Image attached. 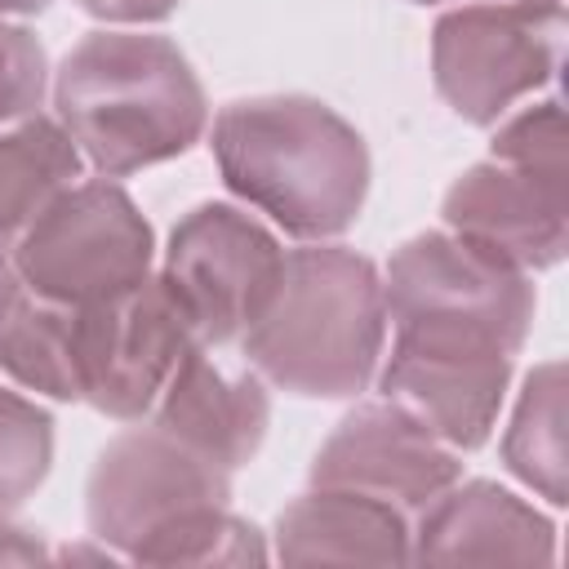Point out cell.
<instances>
[{
	"label": "cell",
	"mask_w": 569,
	"mask_h": 569,
	"mask_svg": "<svg viewBox=\"0 0 569 569\" xmlns=\"http://www.w3.org/2000/svg\"><path fill=\"white\" fill-rule=\"evenodd\" d=\"M231 502V471L213 467L156 422L129 427L102 445L89 485H84V520L89 538L111 547L120 560L142 556L178 520L227 507Z\"/></svg>",
	"instance_id": "ba28073f"
},
{
	"label": "cell",
	"mask_w": 569,
	"mask_h": 569,
	"mask_svg": "<svg viewBox=\"0 0 569 569\" xmlns=\"http://www.w3.org/2000/svg\"><path fill=\"white\" fill-rule=\"evenodd\" d=\"M284 271V249L253 213L227 200L187 209L164 244L160 284L191 325L200 347L240 342L267 311Z\"/></svg>",
	"instance_id": "52a82bcc"
},
{
	"label": "cell",
	"mask_w": 569,
	"mask_h": 569,
	"mask_svg": "<svg viewBox=\"0 0 569 569\" xmlns=\"http://www.w3.org/2000/svg\"><path fill=\"white\" fill-rule=\"evenodd\" d=\"M565 0H476L436 18L431 80L445 107L489 129L560 71Z\"/></svg>",
	"instance_id": "8992f818"
},
{
	"label": "cell",
	"mask_w": 569,
	"mask_h": 569,
	"mask_svg": "<svg viewBox=\"0 0 569 569\" xmlns=\"http://www.w3.org/2000/svg\"><path fill=\"white\" fill-rule=\"evenodd\" d=\"M462 476V453L391 400L356 405L311 458V485L391 502L409 520Z\"/></svg>",
	"instance_id": "30bf717a"
},
{
	"label": "cell",
	"mask_w": 569,
	"mask_h": 569,
	"mask_svg": "<svg viewBox=\"0 0 569 569\" xmlns=\"http://www.w3.org/2000/svg\"><path fill=\"white\" fill-rule=\"evenodd\" d=\"M44 560H53V551L40 538V529H27L0 516V565H44Z\"/></svg>",
	"instance_id": "603a6c76"
},
{
	"label": "cell",
	"mask_w": 569,
	"mask_h": 569,
	"mask_svg": "<svg viewBox=\"0 0 569 569\" xmlns=\"http://www.w3.org/2000/svg\"><path fill=\"white\" fill-rule=\"evenodd\" d=\"M80 173L84 156L53 116L31 111L0 124V249H9L58 191L80 182Z\"/></svg>",
	"instance_id": "2e32d148"
},
{
	"label": "cell",
	"mask_w": 569,
	"mask_h": 569,
	"mask_svg": "<svg viewBox=\"0 0 569 569\" xmlns=\"http://www.w3.org/2000/svg\"><path fill=\"white\" fill-rule=\"evenodd\" d=\"M209 147L227 191L298 240H333L365 209L369 147L320 98H236L213 116Z\"/></svg>",
	"instance_id": "7a4b0ae2"
},
{
	"label": "cell",
	"mask_w": 569,
	"mask_h": 569,
	"mask_svg": "<svg viewBox=\"0 0 569 569\" xmlns=\"http://www.w3.org/2000/svg\"><path fill=\"white\" fill-rule=\"evenodd\" d=\"M418 565H551L556 525L498 480H453L413 516Z\"/></svg>",
	"instance_id": "4fadbf2b"
},
{
	"label": "cell",
	"mask_w": 569,
	"mask_h": 569,
	"mask_svg": "<svg viewBox=\"0 0 569 569\" xmlns=\"http://www.w3.org/2000/svg\"><path fill=\"white\" fill-rule=\"evenodd\" d=\"M53 120L98 178L187 156L209 129V98L169 36L102 27L53 71Z\"/></svg>",
	"instance_id": "6da1fadb"
},
{
	"label": "cell",
	"mask_w": 569,
	"mask_h": 569,
	"mask_svg": "<svg viewBox=\"0 0 569 569\" xmlns=\"http://www.w3.org/2000/svg\"><path fill=\"white\" fill-rule=\"evenodd\" d=\"M382 342L387 298L378 267L325 240L284 249V271L267 311L240 333L249 369L302 400L360 396L378 373Z\"/></svg>",
	"instance_id": "3957f363"
},
{
	"label": "cell",
	"mask_w": 569,
	"mask_h": 569,
	"mask_svg": "<svg viewBox=\"0 0 569 569\" xmlns=\"http://www.w3.org/2000/svg\"><path fill=\"white\" fill-rule=\"evenodd\" d=\"M49 89V58L31 27L0 18V124L31 116Z\"/></svg>",
	"instance_id": "44dd1931"
},
{
	"label": "cell",
	"mask_w": 569,
	"mask_h": 569,
	"mask_svg": "<svg viewBox=\"0 0 569 569\" xmlns=\"http://www.w3.org/2000/svg\"><path fill=\"white\" fill-rule=\"evenodd\" d=\"M44 9H49V0H0V18H31Z\"/></svg>",
	"instance_id": "cb8c5ba5"
},
{
	"label": "cell",
	"mask_w": 569,
	"mask_h": 569,
	"mask_svg": "<svg viewBox=\"0 0 569 569\" xmlns=\"http://www.w3.org/2000/svg\"><path fill=\"white\" fill-rule=\"evenodd\" d=\"M445 227L520 271H547L569 249V169L485 156L445 191Z\"/></svg>",
	"instance_id": "8fae6325"
},
{
	"label": "cell",
	"mask_w": 569,
	"mask_h": 569,
	"mask_svg": "<svg viewBox=\"0 0 569 569\" xmlns=\"http://www.w3.org/2000/svg\"><path fill=\"white\" fill-rule=\"evenodd\" d=\"M147 418L213 467L240 471L267 440L271 396L258 373H227L209 347H191Z\"/></svg>",
	"instance_id": "5bb4252c"
},
{
	"label": "cell",
	"mask_w": 569,
	"mask_h": 569,
	"mask_svg": "<svg viewBox=\"0 0 569 569\" xmlns=\"http://www.w3.org/2000/svg\"><path fill=\"white\" fill-rule=\"evenodd\" d=\"M191 347L200 342L160 276L76 307L80 405H93L116 422H142Z\"/></svg>",
	"instance_id": "9c48e42d"
},
{
	"label": "cell",
	"mask_w": 569,
	"mask_h": 569,
	"mask_svg": "<svg viewBox=\"0 0 569 569\" xmlns=\"http://www.w3.org/2000/svg\"><path fill=\"white\" fill-rule=\"evenodd\" d=\"M53 467V418L0 382V516L22 507Z\"/></svg>",
	"instance_id": "ffe728a7"
},
{
	"label": "cell",
	"mask_w": 569,
	"mask_h": 569,
	"mask_svg": "<svg viewBox=\"0 0 569 569\" xmlns=\"http://www.w3.org/2000/svg\"><path fill=\"white\" fill-rule=\"evenodd\" d=\"M22 289L89 307L151 276L156 236L116 178H89L58 191L9 244Z\"/></svg>",
	"instance_id": "5b68a950"
},
{
	"label": "cell",
	"mask_w": 569,
	"mask_h": 569,
	"mask_svg": "<svg viewBox=\"0 0 569 569\" xmlns=\"http://www.w3.org/2000/svg\"><path fill=\"white\" fill-rule=\"evenodd\" d=\"M13 289H18V276H13V262H9V253L0 249V311H4V302L13 298Z\"/></svg>",
	"instance_id": "d4e9b609"
},
{
	"label": "cell",
	"mask_w": 569,
	"mask_h": 569,
	"mask_svg": "<svg viewBox=\"0 0 569 569\" xmlns=\"http://www.w3.org/2000/svg\"><path fill=\"white\" fill-rule=\"evenodd\" d=\"M0 373L13 378L22 391L80 405L76 307L40 298L18 284L0 311Z\"/></svg>",
	"instance_id": "e0dca14e"
},
{
	"label": "cell",
	"mask_w": 569,
	"mask_h": 569,
	"mask_svg": "<svg viewBox=\"0 0 569 569\" xmlns=\"http://www.w3.org/2000/svg\"><path fill=\"white\" fill-rule=\"evenodd\" d=\"M276 560L284 565H405L413 520L391 502L311 485L276 516Z\"/></svg>",
	"instance_id": "9a60e30c"
},
{
	"label": "cell",
	"mask_w": 569,
	"mask_h": 569,
	"mask_svg": "<svg viewBox=\"0 0 569 569\" xmlns=\"http://www.w3.org/2000/svg\"><path fill=\"white\" fill-rule=\"evenodd\" d=\"M511 369L516 356L502 351H431L391 342V356L378 369V391L436 431L449 449L471 453L498 427Z\"/></svg>",
	"instance_id": "7c38bea8"
},
{
	"label": "cell",
	"mask_w": 569,
	"mask_h": 569,
	"mask_svg": "<svg viewBox=\"0 0 569 569\" xmlns=\"http://www.w3.org/2000/svg\"><path fill=\"white\" fill-rule=\"evenodd\" d=\"M267 560H271V547L262 529L240 520L231 502L204 507L178 520L138 556V565H267Z\"/></svg>",
	"instance_id": "d6986e66"
},
{
	"label": "cell",
	"mask_w": 569,
	"mask_h": 569,
	"mask_svg": "<svg viewBox=\"0 0 569 569\" xmlns=\"http://www.w3.org/2000/svg\"><path fill=\"white\" fill-rule=\"evenodd\" d=\"M507 471L551 507L569 502V436H565V365H538L511 409L502 436Z\"/></svg>",
	"instance_id": "ac0fdd59"
},
{
	"label": "cell",
	"mask_w": 569,
	"mask_h": 569,
	"mask_svg": "<svg viewBox=\"0 0 569 569\" xmlns=\"http://www.w3.org/2000/svg\"><path fill=\"white\" fill-rule=\"evenodd\" d=\"M391 342L431 351H502L516 356L533 329L538 289L529 271L458 231H422L405 240L382 276Z\"/></svg>",
	"instance_id": "277c9868"
},
{
	"label": "cell",
	"mask_w": 569,
	"mask_h": 569,
	"mask_svg": "<svg viewBox=\"0 0 569 569\" xmlns=\"http://www.w3.org/2000/svg\"><path fill=\"white\" fill-rule=\"evenodd\" d=\"M182 0H76V9H84L89 18L107 22V27H147V22H164Z\"/></svg>",
	"instance_id": "7402d4cb"
}]
</instances>
